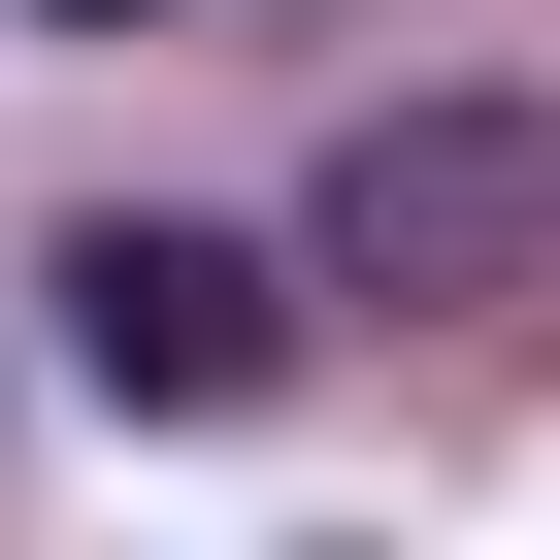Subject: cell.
I'll return each instance as SVG.
<instances>
[{
  "label": "cell",
  "instance_id": "1",
  "mask_svg": "<svg viewBox=\"0 0 560 560\" xmlns=\"http://www.w3.org/2000/svg\"><path fill=\"white\" fill-rule=\"evenodd\" d=\"M298 264L330 298H560V100H363Z\"/></svg>",
  "mask_w": 560,
  "mask_h": 560
},
{
  "label": "cell",
  "instance_id": "2",
  "mask_svg": "<svg viewBox=\"0 0 560 560\" xmlns=\"http://www.w3.org/2000/svg\"><path fill=\"white\" fill-rule=\"evenodd\" d=\"M34 298H67V396H132V429H264V396H298V264H264V231H67L34 264Z\"/></svg>",
  "mask_w": 560,
  "mask_h": 560
},
{
  "label": "cell",
  "instance_id": "3",
  "mask_svg": "<svg viewBox=\"0 0 560 560\" xmlns=\"http://www.w3.org/2000/svg\"><path fill=\"white\" fill-rule=\"evenodd\" d=\"M34 34H165V0H34Z\"/></svg>",
  "mask_w": 560,
  "mask_h": 560
}]
</instances>
